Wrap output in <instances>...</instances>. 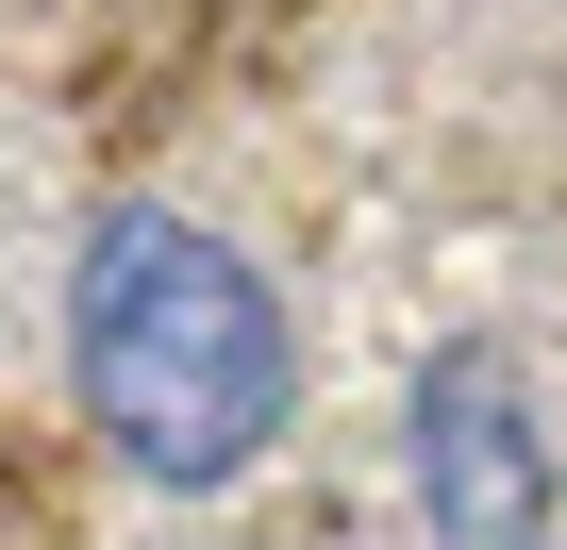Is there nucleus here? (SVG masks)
<instances>
[{
	"instance_id": "obj_2",
	"label": "nucleus",
	"mask_w": 567,
	"mask_h": 550,
	"mask_svg": "<svg viewBox=\"0 0 567 550\" xmlns=\"http://www.w3.org/2000/svg\"><path fill=\"white\" fill-rule=\"evenodd\" d=\"M401 517H417V550H567V467H550V417H534L501 334L417 351V384H401Z\"/></svg>"
},
{
	"instance_id": "obj_1",
	"label": "nucleus",
	"mask_w": 567,
	"mask_h": 550,
	"mask_svg": "<svg viewBox=\"0 0 567 550\" xmlns=\"http://www.w3.org/2000/svg\"><path fill=\"white\" fill-rule=\"evenodd\" d=\"M68 401L84 434L151 484V500H217L284 450L301 417V334H284V284L167 217V200H117L84 250H68Z\"/></svg>"
}]
</instances>
